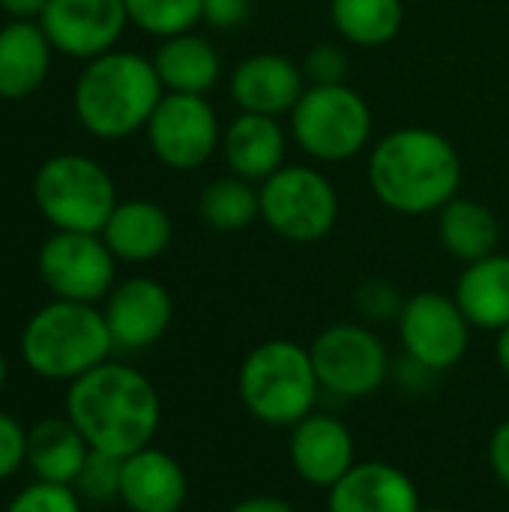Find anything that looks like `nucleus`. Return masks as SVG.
<instances>
[{
  "label": "nucleus",
  "instance_id": "obj_9",
  "mask_svg": "<svg viewBox=\"0 0 509 512\" xmlns=\"http://www.w3.org/2000/svg\"><path fill=\"white\" fill-rule=\"evenodd\" d=\"M321 390L357 402L375 396L393 375V360L381 336L366 324H333L309 345Z\"/></svg>",
  "mask_w": 509,
  "mask_h": 512
},
{
  "label": "nucleus",
  "instance_id": "obj_39",
  "mask_svg": "<svg viewBox=\"0 0 509 512\" xmlns=\"http://www.w3.org/2000/svg\"><path fill=\"white\" fill-rule=\"evenodd\" d=\"M498 342H495V360L501 366V372L509 378V327H504L501 333H495Z\"/></svg>",
  "mask_w": 509,
  "mask_h": 512
},
{
  "label": "nucleus",
  "instance_id": "obj_22",
  "mask_svg": "<svg viewBox=\"0 0 509 512\" xmlns=\"http://www.w3.org/2000/svg\"><path fill=\"white\" fill-rule=\"evenodd\" d=\"M150 60L156 66V75H159L165 93L207 96L222 78L219 48L195 30L162 39Z\"/></svg>",
  "mask_w": 509,
  "mask_h": 512
},
{
  "label": "nucleus",
  "instance_id": "obj_19",
  "mask_svg": "<svg viewBox=\"0 0 509 512\" xmlns=\"http://www.w3.org/2000/svg\"><path fill=\"white\" fill-rule=\"evenodd\" d=\"M288 156V132L279 117L246 114L240 111L222 132V159L231 174L264 183L279 168H285Z\"/></svg>",
  "mask_w": 509,
  "mask_h": 512
},
{
  "label": "nucleus",
  "instance_id": "obj_38",
  "mask_svg": "<svg viewBox=\"0 0 509 512\" xmlns=\"http://www.w3.org/2000/svg\"><path fill=\"white\" fill-rule=\"evenodd\" d=\"M45 6H48V0H0V9L12 21H39Z\"/></svg>",
  "mask_w": 509,
  "mask_h": 512
},
{
  "label": "nucleus",
  "instance_id": "obj_34",
  "mask_svg": "<svg viewBox=\"0 0 509 512\" xmlns=\"http://www.w3.org/2000/svg\"><path fill=\"white\" fill-rule=\"evenodd\" d=\"M252 0H204L201 3V21L213 30H237L249 21Z\"/></svg>",
  "mask_w": 509,
  "mask_h": 512
},
{
  "label": "nucleus",
  "instance_id": "obj_31",
  "mask_svg": "<svg viewBox=\"0 0 509 512\" xmlns=\"http://www.w3.org/2000/svg\"><path fill=\"white\" fill-rule=\"evenodd\" d=\"M405 300L408 297H402V291L393 282H387V279H369L354 294V306L363 315V321H369V324L399 321Z\"/></svg>",
  "mask_w": 509,
  "mask_h": 512
},
{
  "label": "nucleus",
  "instance_id": "obj_29",
  "mask_svg": "<svg viewBox=\"0 0 509 512\" xmlns=\"http://www.w3.org/2000/svg\"><path fill=\"white\" fill-rule=\"evenodd\" d=\"M120 474H123V459L90 450L78 480L72 483L75 492L81 495L84 504H111L120 501Z\"/></svg>",
  "mask_w": 509,
  "mask_h": 512
},
{
  "label": "nucleus",
  "instance_id": "obj_16",
  "mask_svg": "<svg viewBox=\"0 0 509 512\" xmlns=\"http://www.w3.org/2000/svg\"><path fill=\"white\" fill-rule=\"evenodd\" d=\"M306 87L309 81L303 75V66L273 51L240 60L228 78L231 102L246 114H264V117L291 114L300 96L306 93Z\"/></svg>",
  "mask_w": 509,
  "mask_h": 512
},
{
  "label": "nucleus",
  "instance_id": "obj_27",
  "mask_svg": "<svg viewBox=\"0 0 509 512\" xmlns=\"http://www.w3.org/2000/svg\"><path fill=\"white\" fill-rule=\"evenodd\" d=\"M198 216L207 228L222 234L246 231L261 219V189L237 174L216 177L198 195Z\"/></svg>",
  "mask_w": 509,
  "mask_h": 512
},
{
  "label": "nucleus",
  "instance_id": "obj_20",
  "mask_svg": "<svg viewBox=\"0 0 509 512\" xmlns=\"http://www.w3.org/2000/svg\"><path fill=\"white\" fill-rule=\"evenodd\" d=\"M111 255L126 264H147L168 252L174 240V222L156 201L132 198L120 201L99 231Z\"/></svg>",
  "mask_w": 509,
  "mask_h": 512
},
{
  "label": "nucleus",
  "instance_id": "obj_7",
  "mask_svg": "<svg viewBox=\"0 0 509 512\" xmlns=\"http://www.w3.org/2000/svg\"><path fill=\"white\" fill-rule=\"evenodd\" d=\"M375 117L351 84H309L291 111V138L315 162H351L372 144Z\"/></svg>",
  "mask_w": 509,
  "mask_h": 512
},
{
  "label": "nucleus",
  "instance_id": "obj_10",
  "mask_svg": "<svg viewBox=\"0 0 509 512\" xmlns=\"http://www.w3.org/2000/svg\"><path fill=\"white\" fill-rule=\"evenodd\" d=\"M36 270L54 300L96 306L117 285V258L102 234L54 231L39 246Z\"/></svg>",
  "mask_w": 509,
  "mask_h": 512
},
{
  "label": "nucleus",
  "instance_id": "obj_12",
  "mask_svg": "<svg viewBox=\"0 0 509 512\" xmlns=\"http://www.w3.org/2000/svg\"><path fill=\"white\" fill-rule=\"evenodd\" d=\"M396 330L405 357L441 375L465 360L474 327L468 324L456 297L420 291L405 300Z\"/></svg>",
  "mask_w": 509,
  "mask_h": 512
},
{
  "label": "nucleus",
  "instance_id": "obj_15",
  "mask_svg": "<svg viewBox=\"0 0 509 512\" xmlns=\"http://www.w3.org/2000/svg\"><path fill=\"white\" fill-rule=\"evenodd\" d=\"M288 432V459L306 486L333 489L357 465L354 435L333 414L312 411Z\"/></svg>",
  "mask_w": 509,
  "mask_h": 512
},
{
  "label": "nucleus",
  "instance_id": "obj_37",
  "mask_svg": "<svg viewBox=\"0 0 509 512\" xmlns=\"http://www.w3.org/2000/svg\"><path fill=\"white\" fill-rule=\"evenodd\" d=\"M228 512H297L285 498L276 495H249L243 501H237Z\"/></svg>",
  "mask_w": 509,
  "mask_h": 512
},
{
  "label": "nucleus",
  "instance_id": "obj_6",
  "mask_svg": "<svg viewBox=\"0 0 509 512\" xmlns=\"http://www.w3.org/2000/svg\"><path fill=\"white\" fill-rule=\"evenodd\" d=\"M33 201L54 231L84 234H99L120 204L108 168L84 153L45 159L33 177Z\"/></svg>",
  "mask_w": 509,
  "mask_h": 512
},
{
  "label": "nucleus",
  "instance_id": "obj_3",
  "mask_svg": "<svg viewBox=\"0 0 509 512\" xmlns=\"http://www.w3.org/2000/svg\"><path fill=\"white\" fill-rule=\"evenodd\" d=\"M162 96L153 60L114 48L84 63L72 87V111L84 132L117 141L147 129Z\"/></svg>",
  "mask_w": 509,
  "mask_h": 512
},
{
  "label": "nucleus",
  "instance_id": "obj_36",
  "mask_svg": "<svg viewBox=\"0 0 509 512\" xmlns=\"http://www.w3.org/2000/svg\"><path fill=\"white\" fill-rule=\"evenodd\" d=\"M435 375H438V372L426 369L423 363H417V360H411V357H402V360L393 366V378H396L405 390H411V393H423L426 384H429Z\"/></svg>",
  "mask_w": 509,
  "mask_h": 512
},
{
  "label": "nucleus",
  "instance_id": "obj_8",
  "mask_svg": "<svg viewBox=\"0 0 509 512\" xmlns=\"http://www.w3.org/2000/svg\"><path fill=\"white\" fill-rule=\"evenodd\" d=\"M258 189L261 222L294 246L324 240L339 222V192L333 180L312 165H285Z\"/></svg>",
  "mask_w": 509,
  "mask_h": 512
},
{
  "label": "nucleus",
  "instance_id": "obj_40",
  "mask_svg": "<svg viewBox=\"0 0 509 512\" xmlns=\"http://www.w3.org/2000/svg\"><path fill=\"white\" fill-rule=\"evenodd\" d=\"M6 375H9V363H6V357H3V351H0V390L6 387Z\"/></svg>",
  "mask_w": 509,
  "mask_h": 512
},
{
  "label": "nucleus",
  "instance_id": "obj_13",
  "mask_svg": "<svg viewBox=\"0 0 509 512\" xmlns=\"http://www.w3.org/2000/svg\"><path fill=\"white\" fill-rule=\"evenodd\" d=\"M39 24L54 51L87 63L117 48L129 12L126 0H48Z\"/></svg>",
  "mask_w": 509,
  "mask_h": 512
},
{
  "label": "nucleus",
  "instance_id": "obj_2",
  "mask_svg": "<svg viewBox=\"0 0 509 512\" xmlns=\"http://www.w3.org/2000/svg\"><path fill=\"white\" fill-rule=\"evenodd\" d=\"M366 177L372 195L399 216H429L462 189L456 144L429 126H402L372 144Z\"/></svg>",
  "mask_w": 509,
  "mask_h": 512
},
{
  "label": "nucleus",
  "instance_id": "obj_11",
  "mask_svg": "<svg viewBox=\"0 0 509 512\" xmlns=\"http://www.w3.org/2000/svg\"><path fill=\"white\" fill-rule=\"evenodd\" d=\"M150 153L171 171H195L222 150L219 114L207 96L165 93L147 123Z\"/></svg>",
  "mask_w": 509,
  "mask_h": 512
},
{
  "label": "nucleus",
  "instance_id": "obj_23",
  "mask_svg": "<svg viewBox=\"0 0 509 512\" xmlns=\"http://www.w3.org/2000/svg\"><path fill=\"white\" fill-rule=\"evenodd\" d=\"M453 297L474 330L501 333L509 327V255L495 252L465 264Z\"/></svg>",
  "mask_w": 509,
  "mask_h": 512
},
{
  "label": "nucleus",
  "instance_id": "obj_28",
  "mask_svg": "<svg viewBox=\"0 0 509 512\" xmlns=\"http://www.w3.org/2000/svg\"><path fill=\"white\" fill-rule=\"evenodd\" d=\"M201 3L204 0H126V12L129 24L162 42L198 27Z\"/></svg>",
  "mask_w": 509,
  "mask_h": 512
},
{
  "label": "nucleus",
  "instance_id": "obj_33",
  "mask_svg": "<svg viewBox=\"0 0 509 512\" xmlns=\"http://www.w3.org/2000/svg\"><path fill=\"white\" fill-rule=\"evenodd\" d=\"M27 465V429L6 411H0V483L15 477Z\"/></svg>",
  "mask_w": 509,
  "mask_h": 512
},
{
  "label": "nucleus",
  "instance_id": "obj_25",
  "mask_svg": "<svg viewBox=\"0 0 509 512\" xmlns=\"http://www.w3.org/2000/svg\"><path fill=\"white\" fill-rule=\"evenodd\" d=\"M438 237L456 261L474 264L498 252L501 225L486 204L456 195L450 204L438 210Z\"/></svg>",
  "mask_w": 509,
  "mask_h": 512
},
{
  "label": "nucleus",
  "instance_id": "obj_4",
  "mask_svg": "<svg viewBox=\"0 0 509 512\" xmlns=\"http://www.w3.org/2000/svg\"><path fill=\"white\" fill-rule=\"evenodd\" d=\"M114 342L102 309L93 303L51 300L30 315L21 330L24 366L57 384H72L111 360Z\"/></svg>",
  "mask_w": 509,
  "mask_h": 512
},
{
  "label": "nucleus",
  "instance_id": "obj_1",
  "mask_svg": "<svg viewBox=\"0 0 509 512\" xmlns=\"http://www.w3.org/2000/svg\"><path fill=\"white\" fill-rule=\"evenodd\" d=\"M66 417L90 450L126 459L153 444L162 402L153 381L129 363L105 360L66 390Z\"/></svg>",
  "mask_w": 509,
  "mask_h": 512
},
{
  "label": "nucleus",
  "instance_id": "obj_30",
  "mask_svg": "<svg viewBox=\"0 0 509 512\" xmlns=\"http://www.w3.org/2000/svg\"><path fill=\"white\" fill-rule=\"evenodd\" d=\"M3 512H84V501L75 486L33 480L6 504Z\"/></svg>",
  "mask_w": 509,
  "mask_h": 512
},
{
  "label": "nucleus",
  "instance_id": "obj_18",
  "mask_svg": "<svg viewBox=\"0 0 509 512\" xmlns=\"http://www.w3.org/2000/svg\"><path fill=\"white\" fill-rule=\"evenodd\" d=\"M186 498L189 477L171 453L150 444L123 459L120 504L129 512H180Z\"/></svg>",
  "mask_w": 509,
  "mask_h": 512
},
{
  "label": "nucleus",
  "instance_id": "obj_32",
  "mask_svg": "<svg viewBox=\"0 0 509 512\" xmlns=\"http://www.w3.org/2000/svg\"><path fill=\"white\" fill-rule=\"evenodd\" d=\"M300 66L309 84H345L351 60L339 42H321L306 51Z\"/></svg>",
  "mask_w": 509,
  "mask_h": 512
},
{
  "label": "nucleus",
  "instance_id": "obj_17",
  "mask_svg": "<svg viewBox=\"0 0 509 512\" xmlns=\"http://www.w3.org/2000/svg\"><path fill=\"white\" fill-rule=\"evenodd\" d=\"M417 483L390 462H357L333 489L327 512H420Z\"/></svg>",
  "mask_w": 509,
  "mask_h": 512
},
{
  "label": "nucleus",
  "instance_id": "obj_35",
  "mask_svg": "<svg viewBox=\"0 0 509 512\" xmlns=\"http://www.w3.org/2000/svg\"><path fill=\"white\" fill-rule=\"evenodd\" d=\"M489 465L498 483L509 492V420H504L489 438Z\"/></svg>",
  "mask_w": 509,
  "mask_h": 512
},
{
  "label": "nucleus",
  "instance_id": "obj_14",
  "mask_svg": "<svg viewBox=\"0 0 509 512\" xmlns=\"http://www.w3.org/2000/svg\"><path fill=\"white\" fill-rule=\"evenodd\" d=\"M102 303L114 351H147L168 333L174 321L171 291L153 276H129L117 282Z\"/></svg>",
  "mask_w": 509,
  "mask_h": 512
},
{
  "label": "nucleus",
  "instance_id": "obj_5",
  "mask_svg": "<svg viewBox=\"0 0 509 512\" xmlns=\"http://www.w3.org/2000/svg\"><path fill=\"white\" fill-rule=\"evenodd\" d=\"M321 381L306 345L294 339H267L255 345L237 372V396L249 417L270 429H291L318 411Z\"/></svg>",
  "mask_w": 509,
  "mask_h": 512
},
{
  "label": "nucleus",
  "instance_id": "obj_26",
  "mask_svg": "<svg viewBox=\"0 0 509 512\" xmlns=\"http://www.w3.org/2000/svg\"><path fill=\"white\" fill-rule=\"evenodd\" d=\"M336 33L357 48H381L393 42L405 24L402 0H330Z\"/></svg>",
  "mask_w": 509,
  "mask_h": 512
},
{
  "label": "nucleus",
  "instance_id": "obj_21",
  "mask_svg": "<svg viewBox=\"0 0 509 512\" xmlns=\"http://www.w3.org/2000/svg\"><path fill=\"white\" fill-rule=\"evenodd\" d=\"M54 45L39 21H12L0 27V99L21 102L33 96L51 72Z\"/></svg>",
  "mask_w": 509,
  "mask_h": 512
},
{
  "label": "nucleus",
  "instance_id": "obj_41",
  "mask_svg": "<svg viewBox=\"0 0 509 512\" xmlns=\"http://www.w3.org/2000/svg\"><path fill=\"white\" fill-rule=\"evenodd\" d=\"M420 512H450V510H441V507H423Z\"/></svg>",
  "mask_w": 509,
  "mask_h": 512
},
{
  "label": "nucleus",
  "instance_id": "obj_24",
  "mask_svg": "<svg viewBox=\"0 0 509 512\" xmlns=\"http://www.w3.org/2000/svg\"><path fill=\"white\" fill-rule=\"evenodd\" d=\"M87 456L90 447L69 417H45L27 429V468L36 480L72 486Z\"/></svg>",
  "mask_w": 509,
  "mask_h": 512
}]
</instances>
